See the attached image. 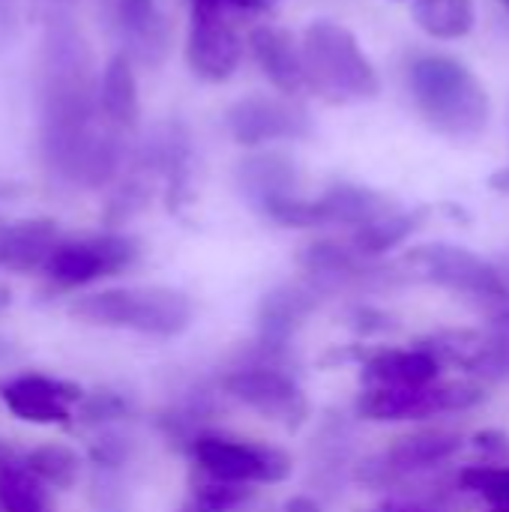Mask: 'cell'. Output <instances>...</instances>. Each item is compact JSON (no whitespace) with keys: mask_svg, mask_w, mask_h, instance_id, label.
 <instances>
[{"mask_svg":"<svg viewBox=\"0 0 509 512\" xmlns=\"http://www.w3.org/2000/svg\"><path fill=\"white\" fill-rule=\"evenodd\" d=\"M309 207H312V228L342 225L354 231L399 213L390 195L357 183H333L321 198L309 201Z\"/></svg>","mask_w":509,"mask_h":512,"instance_id":"16","label":"cell"},{"mask_svg":"<svg viewBox=\"0 0 509 512\" xmlns=\"http://www.w3.org/2000/svg\"><path fill=\"white\" fill-rule=\"evenodd\" d=\"M249 48L261 72L270 78V84L282 96H300L309 90L306 81V63H303V45H297L294 33L276 27V24H258L249 30Z\"/></svg>","mask_w":509,"mask_h":512,"instance_id":"17","label":"cell"},{"mask_svg":"<svg viewBox=\"0 0 509 512\" xmlns=\"http://www.w3.org/2000/svg\"><path fill=\"white\" fill-rule=\"evenodd\" d=\"M84 399V390L75 381L24 372L0 381V402L6 411L33 426H69L72 405Z\"/></svg>","mask_w":509,"mask_h":512,"instance_id":"13","label":"cell"},{"mask_svg":"<svg viewBox=\"0 0 509 512\" xmlns=\"http://www.w3.org/2000/svg\"><path fill=\"white\" fill-rule=\"evenodd\" d=\"M459 450H462V438L444 429L405 435L381 456L363 462L357 468V480L372 489H402L408 480L450 462Z\"/></svg>","mask_w":509,"mask_h":512,"instance_id":"9","label":"cell"},{"mask_svg":"<svg viewBox=\"0 0 509 512\" xmlns=\"http://www.w3.org/2000/svg\"><path fill=\"white\" fill-rule=\"evenodd\" d=\"M189 453L201 474L243 486L285 483L294 471V462L285 450L261 441L231 438L222 432H201L189 444Z\"/></svg>","mask_w":509,"mask_h":512,"instance_id":"6","label":"cell"},{"mask_svg":"<svg viewBox=\"0 0 509 512\" xmlns=\"http://www.w3.org/2000/svg\"><path fill=\"white\" fill-rule=\"evenodd\" d=\"M408 84L423 120L444 138L471 141L486 132L492 102L483 81L450 54H420L408 69Z\"/></svg>","mask_w":509,"mask_h":512,"instance_id":"2","label":"cell"},{"mask_svg":"<svg viewBox=\"0 0 509 512\" xmlns=\"http://www.w3.org/2000/svg\"><path fill=\"white\" fill-rule=\"evenodd\" d=\"M501 273H504V279L509 282V267H501Z\"/></svg>","mask_w":509,"mask_h":512,"instance_id":"41","label":"cell"},{"mask_svg":"<svg viewBox=\"0 0 509 512\" xmlns=\"http://www.w3.org/2000/svg\"><path fill=\"white\" fill-rule=\"evenodd\" d=\"M474 450L483 453L489 462H504L509 459V438L498 429H483L474 435Z\"/></svg>","mask_w":509,"mask_h":512,"instance_id":"35","label":"cell"},{"mask_svg":"<svg viewBox=\"0 0 509 512\" xmlns=\"http://www.w3.org/2000/svg\"><path fill=\"white\" fill-rule=\"evenodd\" d=\"M21 462L45 486L63 489V492L72 489L78 483V474H81V456L72 447H66V444H42V447L30 450Z\"/></svg>","mask_w":509,"mask_h":512,"instance_id":"27","label":"cell"},{"mask_svg":"<svg viewBox=\"0 0 509 512\" xmlns=\"http://www.w3.org/2000/svg\"><path fill=\"white\" fill-rule=\"evenodd\" d=\"M489 327L483 333V345L471 360L468 372L483 381H509V297L486 309Z\"/></svg>","mask_w":509,"mask_h":512,"instance_id":"23","label":"cell"},{"mask_svg":"<svg viewBox=\"0 0 509 512\" xmlns=\"http://www.w3.org/2000/svg\"><path fill=\"white\" fill-rule=\"evenodd\" d=\"M114 27L126 54L144 66H159L171 48V24L156 0H114Z\"/></svg>","mask_w":509,"mask_h":512,"instance_id":"18","label":"cell"},{"mask_svg":"<svg viewBox=\"0 0 509 512\" xmlns=\"http://www.w3.org/2000/svg\"><path fill=\"white\" fill-rule=\"evenodd\" d=\"M99 105V84L81 42L57 33L45 48L42 81V150L48 165L69 183L99 189L123 165V141Z\"/></svg>","mask_w":509,"mask_h":512,"instance_id":"1","label":"cell"},{"mask_svg":"<svg viewBox=\"0 0 509 512\" xmlns=\"http://www.w3.org/2000/svg\"><path fill=\"white\" fill-rule=\"evenodd\" d=\"M126 468H99L90 471V504L96 512H129L132 492L123 477Z\"/></svg>","mask_w":509,"mask_h":512,"instance_id":"29","label":"cell"},{"mask_svg":"<svg viewBox=\"0 0 509 512\" xmlns=\"http://www.w3.org/2000/svg\"><path fill=\"white\" fill-rule=\"evenodd\" d=\"M69 315L90 327L132 330L144 336L171 339L192 324V300L177 288H108L72 300Z\"/></svg>","mask_w":509,"mask_h":512,"instance_id":"3","label":"cell"},{"mask_svg":"<svg viewBox=\"0 0 509 512\" xmlns=\"http://www.w3.org/2000/svg\"><path fill=\"white\" fill-rule=\"evenodd\" d=\"M303 63L309 90L324 102L345 105L375 99L381 93V78L372 60L363 54L357 36L336 21H315L303 33Z\"/></svg>","mask_w":509,"mask_h":512,"instance_id":"4","label":"cell"},{"mask_svg":"<svg viewBox=\"0 0 509 512\" xmlns=\"http://www.w3.org/2000/svg\"><path fill=\"white\" fill-rule=\"evenodd\" d=\"M12 462H18L15 450H12V447H6V444L0 441V471H3L6 465H12Z\"/></svg>","mask_w":509,"mask_h":512,"instance_id":"39","label":"cell"},{"mask_svg":"<svg viewBox=\"0 0 509 512\" xmlns=\"http://www.w3.org/2000/svg\"><path fill=\"white\" fill-rule=\"evenodd\" d=\"M441 363L423 348H375L363 363L366 387H426L435 384Z\"/></svg>","mask_w":509,"mask_h":512,"instance_id":"21","label":"cell"},{"mask_svg":"<svg viewBox=\"0 0 509 512\" xmlns=\"http://www.w3.org/2000/svg\"><path fill=\"white\" fill-rule=\"evenodd\" d=\"M303 273L309 282L324 288L327 294L336 288H351V285H375V282H393L402 279V267H381L375 258L363 255L354 243H339V240H312L309 246L300 249L297 255Z\"/></svg>","mask_w":509,"mask_h":512,"instance_id":"14","label":"cell"},{"mask_svg":"<svg viewBox=\"0 0 509 512\" xmlns=\"http://www.w3.org/2000/svg\"><path fill=\"white\" fill-rule=\"evenodd\" d=\"M456 492H462L459 486L456 489H435V486H426V489H402L396 498H390L387 504H381L375 512H453L456 510Z\"/></svg>","mask_w":509,"mask_h":512,"instance_id":"32","label":"cell"},{"mask_svg":"<svg viewBox=\"0 0 509 512\" xmlns=\"http://www.w3.org/2000/svg\"><path fill=\"white\" fill-rule=\"evenodd\" d=\"M237 189L240 195L261 213L270 201L297 195L300 189V174L291 156L279 150H261L237 162Z\"/></svg>","mask_w":509,"mask_h":512,"instance_id":"19","label":"cell"},{"mask_svg":"<svg viewBox=\"0 0 509 512\" xmlns=\"http://www.w3.org/2000/svg\"><path fill=\"white\" fill-rule=\"evenodd\" d=\"M0 512H54L51 489L21 459L0 471Z\"/></svg>","mask_w":509,"mask_h":512,"instance_id":"25","label":"cell"},{"mask_svg":"<svg viewBox=\"0 0 509 512\" xmlns=\"http://www.w3.org/2000/svg\"><path fill=\"white\" fill-rule=\"evenodd\" d=\"M348 324H351L357 333H363V336H369V333H387V330L396 327V321H393L387 312L375 309V306H354V309L348 312Z\"/></svg>","mask_w":509,"mask_h":512,"instance_id":"34","label":"cell"},{"mask_svg":"<svg viewBox=\"0 0 509 512\" xmlns=\"http://www.w3.org/2000/svg\"><path fill=\"white\" fill-rule=\"evenodd\" d=\"M279 0H189V6H213V9H222L228 15H237V12H270Z\"/></svg>","mask_w":509,"mask_h":512,"instance_id":"36","label":"cell"},{"mask_svg":"<svg viewBox=\"0 0 509 512\" xmlns=\"http://www.w3.org/2000/svg\"><path fill=\"white\" fill-rule=\"evenodd\" d=\"M60 240L63 237H60L57 222L45 216L0 225V270H9V273L45 270Z\"/></svg>","mask_w":509,"mask_h":512,"instance_id":"20","label":"cell"},{"mask_svg":"<svg viewBox=\"0 0 509 512\" xmlns=\"http://www.w3.org/2000/svg\"><path fill=\"white\" fill-rule=\"evenodd\" d=\"M12 306V288L6 282H0V312H6Z\"/></svg>","mask_w":509,"mask_h":512,"instance_id":"40","label":"cell"},{"mask_svg":"<svg viewBox=\"0 0 509 512\" xmlns=\"http://www.w3.org/2000/svg\"><path fill=\"white\" fill-rule=\"evenodd\" d=\"M99 105L105 120L120 129L132 132L138 123V81L132 69V57L126 51L114 54L99 78Z\"/></svg>","mask_w":509,"mask_h":512,"instance_id":"22","label":"cell"},{"mask_svg":"<svg viewBox=\"0 0 509 512\" xmlns=\"http://www.w3.org/2000/svg\"><path fill=\"white\" fill-rule=\"evenodd\" d=\"M324 288L315 282H285L267 291L258 303V342L270 348H291L294 333L306 324V318L321 306Z\"/></svg>","mask_w":509,"mask_h":512,"instance_id":"15","label":"cell"},{"mask_svg":"<svg viewBox=\"0 0 509 512\" xmlns=\"http://www.w3.org/2000/svg\"><path fill=\"white\" fill-rule=\"evenodd\" d=\"M132 411L135 408L129 396L117 390H93V393H84V399L78 402V417L90 426H114L120 420H129Z\"/></svg>","mask_w":509,"mask_h":512,"instance_id":"30","label":"cell"},{"mask_svg":"<svg viewBox=\"0 0 509 512\" xmlns=\"http://www.w3.org/2000/svg\"><path fill=\"white\" fill-rule=\"evenodd\" d=\"M132 459V441L120 432H105L90 444V465L99 468H126Z\"/></svg>","mask_w":509,"mask_h":512,"instance_id":"33","label":"cell"},{"mask_svg":"<svg viewBox=\"0 0 509 512\" xmlns=\"http://www.w3.org/2000/svg\"><path fill=\"white\" fill-rule=\"evenodd\" d=\"M138 255H141V243L117 231L63 237L42 273L54 288L69 291L129 270L138 261Z\"/></svg>","mask_w":509,"mask_h":512,"instance_id":"7","label":"cell"},{"mask_svg":"<svg viewBox=\"0 0 509 512\" xmlns=\"http://www.w3.org/2000/svg\"><path fill=\"white\" fill-rule=\"evenodd\" d=\"M189 36H186V63L189 69L210 84L228 81L243 57V39L228 12L213 6H189Z\"/></svg>","mask_w":509,"mask_h":512,"instance_id":"12","label":"cell"},{"mask_svg":"<svg viewBox=\"0 0 509 512\" xmlns=\"http://www.w3.org/2000/svg\"><path fill=\"white\" fill-rule=\"evenodd\" d=\"M495 512H509V507H498V510Z\"/></svg>","mask_w":509,"mask_h":512,"instance_id":"43","label":"cell"},{"mask_svg":"<svg viewBox=\"0 0 509 512\" xmlns=\"http://www.w3.org/2000/svg\"><path fill=\"white\" fill-rule=\"evenodd\" d=\"M3 354H6V345H3V342H0V357H3Z\"/></svg>","mask_w":509,"mask_h":512,"instance_id":"42","label":"cell"},{"mask_svg":"<svg viewBox=\"0 0 509 512\" xmlns=\"http://www.w3.org/2000/svg\"><path fill=\"white\" fill-rule=\"evenodd\" d=\"M426 219H429V207L399 210V213H393V216H387V219H381V222H372V225H366V228H357L354 237H351V243H354L363 255L378 258V255H384V252L402 246L414 231L423 228Z\"/></svg>","mask_w":509,"mask_h":512,"instance_id":"24","label":"cell"},{"mask_svg":"<svg viewBox=\"0 0 509 512\" xmlns=\"http://www.w3.org/2000/svg\"><path fill=\"white\" fill-rule=\"evenodd\" d=\"M225 396L243 402L264 420L282 423L285 429H300L309 420V402L300 384L270 366H234L222 378Z\"/></svg>","mask_w":509,"mask_h":512,"instance_id":"10","label":"cell"},{"mask_svg":"<svg viewBox=\"0 0 509 512\" xmlns=\"http://www.w3.org/2000/svg\"><path fill=\"white\" fill-rule=\"evenodd\" d=\"M483 399L486 390L477 381H435L426 387H366L357 399V417L372 423L426 420L438 414L468 411Z\"/></svg>","mask_w":509,"mask_h":512,"instance_id":"8","label":"cell"},{"mask_svg":"<svg viewBox=\"0 0 509 512\" xmlns=\"http://www.w3.org/2000/svg\"><path fill=\"white\" fill-rule=\"evenodd\" d=\"M414 21L435 39H462L474 27L471 0H414Z\"/></svg>","mask_w":509,"mask_h":512,"instance_id":"26","label":"cell"},{"mask_svg":"<svg viewBox=\"0 0 509 512\" xmlns=\"http://www.w3.org/2000/svg\"><path fill=\"white\" fill-rule=\"evenodd\" d=\"M459 489L480 495L495 507H509V468L495 465H474L459 474Z\"/></svg>","mask_w":509,"mask_h":512,"instance_id":"31","label":"cell"},{"mask_svg":"<svg viewBox=\"0 0 509 512\" xmlns=\"http://www.w3.org/2000/svg\"><path fill=\"white\" fill-rule=\"evenodd\" d=\"M399 264H402L405 276L426 279V282H435L456 294H465L483 312L509 297V282L504 279L501 267H495L492 261L480 258L462 246H450V243L417 246Z\"/></svg>","mask_w":509,"mask_h":512,"instance_id":"5","label":"cell"},{"mask_svg":"<svg viewBox=\"0 0 509 512\" xmlns=\"http://www.w3.org/2000/svg\"><path fill=\"white\" fill-rule=\"evenodd\" d=\"M282 512H324V510H321V504H318V501H312V498H306V495H297V498H288V501L282 504Z\"/></svg>","mask_w":509,"mask_h":512,"instance_id":"37","label":"cell"},{"mask_svg":"<svg viewBox=\"0 0 509 512\" xmlns=\"http://www.w3.org/2000/svg\"><path fill=\"white\" fill-rule=\"evenodd\" d=\"M489 186H492L495 192H501V195H509V165L507 168H501V171H495V174L489 177Z\"/></svg>","mask_w":509,"mask_h":512,"instance_id":"38","label":"cell"},{"mask_svg":"<svg viewBox=\"0 0 509 512\" xmlns=\"http://www.w3.org/2000/svg\"><path fill=\"white\" fill-rule=\"evenodd\" d=\"M501 3H504V6H507V12H509V0H501Z\"/></svg>","mask_w":509,"mask_h":512,"instance_id":"44","label":"cell"},{"mask_svg":"<svg viewBox=\"0 0 509 512\" xmlns=\"http://www.w3.org/2000/svg\"><path fill=\"white\" fill-rule=\"evenodd\" d=\"M228 132L243 147H261L270 141H297V138H309L312 117L306 105L294 96L252 93L231 105Z\"/></svg>","mask_w":509,"mask_h":512,"instance_id":"11","label":"cell"},{"mask_svg":"<svg viewBox=\"0 0 509 512\" xmlns=\"http://www.w3.org/2000/svg\"><path fill=\"white\" fill-rule=\"evenodd\" d=\"M255 495V489L243 486V483H228V480H216L210 474H195L192 477V498L204 512H234L243 504H249Z\"/></svg>","mask_w":509,"mask_h":512,"instance_id":"28","label":"cell"}]
</instances>
